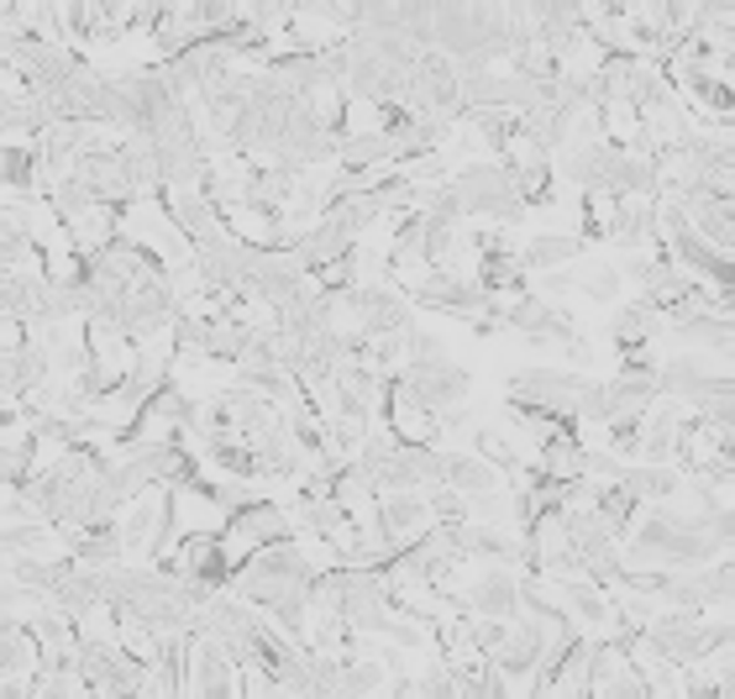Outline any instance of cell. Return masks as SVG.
<instances>
[{
    "label": "cell",
    "instance_id": "6da1fadb",
    "mask_svg": "<svg viewBox=\"0 0 735 699\" xmlns=\"http://www.w3.org/2000/svg\"><path fill=\"white\" fill-rule=\"evenodd\" d=\"M515 584L504 579V574H483V579L473 584V595L462 599V605H473L478 616H494V620H504V616H515L520 605H515Z\"/></svg>",
    "mask_w": 735,
    "mask_h": 699
},
{
    "label": "cell",
    "instance_id": "7a4b0ae2",
    "mask_svg": "<svg viewBox=\"0 0 735 699\" xmlns=\"http://www.w3.org/2000/svg\"><path fill=\"white\" fill-rule=\"evenodd\" d=\"M441 484H452V489H473V495H494L499 468H494V463H473V458H447V463H441Z\"/></svg>",
    "mask_w": 735,
    "mask_h": 699
},
{
    "label": "cell",
    "instance_id": "3957f363",
    "mask_svg": "<svg viewBox=\"0 0 735 699\" xmlns=\"http://www.w3.org/2000/svg\"><path fill=\"white\" fill-rule=\"evenodd\" d=\"M583 259V237H537L525 247V269H547V263H578Z\"/></svg>",
    "mask_w": 735,
    "mask_h": 699
},
{
    "label": "cell",
    "instance_id": "277c9868",
    "mask_svg": "<svg viewBox=\"0 0 735 699\" xmlns=\"http://www.w3.org/2000/svg\"><path fill=\"white\" fill-rule=\"evenodd\" d=\"M573 284L578 290H589L594 300H620V269L610 263V269H573Z\"/></svg>",
    "mask_w": 735,
    "mask_h": 699
},
{
    "label": "cell",
    "instance_id": "5b68a950",
    "mask_svg": "<svg viewBox=\"0 0 735 699\" xmlns=\"http://www.w3.org/2000/svg\"><path fill=\"white\" fill-rule=\"evenodd\" d=\"M478 453L494 463L499 474H520L515 447H510V442H504V432H494V426H483V432H478Z\"/></svg>",
    "mask_w": 735,
    "mask_h": 699
}]
</instances>
